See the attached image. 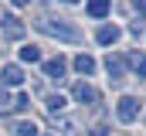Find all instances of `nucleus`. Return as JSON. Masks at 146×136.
Listing matches in <instances>:
<instances>
[{
    "label": "nucleus",
    "instance_id": "obj_1",
    "mask_svg": "<svg viewBox=\"0 0 146 136\" xmlns=\"http://www.w3.org/2000/svg\"><path fill=\"white\" fill-rule=\"evenodd\" d=\"M37 27L44 34H51V37H61V41H78V37H82V34L75 31V27H68L65 21H41Z\"/></svg>",
    "mask_w": 146,
    "mask_h": 136
},
{
    "label": "nucleus",
    "instance_id": "obj_2",
    "mask_svg": "<svg viewBox=\"0 0 146 136\" xmlns=\"http://www.w3.org/2000/svg\"><path fill=\"white\" fill-rule=\"evenodd\" d=\"M115 116H119V123H136V116H139V102L133 99V95H122L119 105H115Z\"/></svg>",
    "mask_w": 146,
    "mask_h": 136
},
{
    "label": "nucleus",
    "instance_id": "obj_3",
    "mask_svg": "<svg viewBox=\"0 0 146 136\" xmlns=\"http://www.w3.org/2000/svg\"><path fill=\"white\" fill-rule=\"evenodd\" d=\"M65 68H68V61H65V58H48V61L41 65V71H44V78L58 82V78L65 75Z\"/></svg>",
    "mask_w": 146,
    "mask_h": 136
},
{
    "label": "nucleus",
    "instance_id": "obj_4",
    "mask_svg": "<svg viewBox=\"0 0 146 136\" xmlns=\"http://www.w3.org/2000/svg\"><path fill=\"white\" fill-rule=\"evenodd\" d=\"M72 99H78V102H99V89H92L88 82H75L72 85Z\"/></svg>",
    "mask_w": 146,
    "mask_h": 136
},
{
    "label": "nucleus",
    "instance_id": "obj_5",
    "mask_svg": "<svg viewBox=\"0 0 146 136\" xmlns=\"http://www.w3.org/2000/svg\"><path fill=\"white\" fill-rule=\"evenodd\" d=\"M3 85H10V89H21L24 85V68L21 65H3Z\"/></svg>",
    "mask_w": 146,
    "mask_h": 136
},
{
    "label": "nucleus",
    "instance_id": "obj_6",
    "mask_svg": "<svg viewBox=\"0 0 146 136\" xmlns=\"http://www.w3.org/2000/svg\"><path fill=\"white\" fill-rule=\"evenodd\" d=\"M119 34H122L119 24H102V27L95 31V41H99V44H115V41H119Z\"/></svg>",
    "mask_w": 146,
    "mask_h": 136
},
{
    "label": "nucleus",
    "instance_id": "obj_7",
    "mask_svg": "<svg viewBox=\"0 0 146 136\" xmlns=\"http://www.w3.org/2000/svg\"><path fill=\"white\" fill-rule=\"evenodd\" d=\"M122 61L133 68L136 75H143V78H146V55H143V51H129V55H126Z\"/></svg>",
    "mask_w": 146,
    "mask_h": 136
},
{
    "label": "nucleus",
    "instance_id": "obj_8",
    "mask_svg": "<svg viewBox=\"0 0 146 136\" xmlns=\"http://www.w3.org/2000/svg\"><path fill=\"white\" fill-rule=\"evenodd\" d=\"M85 10H88L92 17H106V14L112 10V0H88V3H85Z\"/></svg>",
    "mask_w": 146,
    "mask_h": 136
},
{
    "label": "nucleus",
    "instance_id": "obj_9",
    "mask_svg": "<svg viewBox=\"0 0 146 136\" xmlns=\"http://www.w3.org/2000/svg\"><path fill=\"white\" fill-rule=\"evenodd\" d=\"M106 68H109L112 82H119V78H122V68H126V61H122L119 55H109V58H106Z\"/></svg>",
    "mask_w": 146,
    "mask_h": 136
},
{
    "label": "nucleus",
    "instance_id": "obj_10",
    "mask_svg": "<svg viewBox=\"0 0 146 136\" xmlns=\"http://www.w3.org/2000/svg\"><path fill=\"white\" fill-rule=\"evenodd\" d=\"M75 71L92 75V71H95V58H92V55H78V58H75Z\"/></svg>",
    "mask_w": 146,
    "mask_h": 136
},
{
    "label": "nucleus",
    "instance_id": "obj_11",
    "mask_svg": "<svg viewBox=\"0 0 146 136\" xmlns=\"http://www.w3.org/2000/svg\"><path fill=\"white\" fill-rule=\"evenodd\" d=\"M21 61H41V48L37 44H24L21 48Z\"/></svg>",
    "mask_w": 146,
    "mask_h": 136
},
{
    "label": "nucleus",
    "instance_id": "obj_12",
    "mask_svg": "<svg viewBox=\"0 0 146 136\" xmlns=\"http://www.w3.org/2000/svg\"><path fill=\"white\" fill-rule=\"evenodd\" d=\"M44 109H48V112H61V109H65V95H48V99H44Z\"/></svg>",
    "mask_w": 146,
    "mask_h": 136
},
{
    "label": "nucleus",
    "instance_id": "obj_13",
    "mask_svg": "<svg viewBox=\"0 0 146 136\" xmlns=\"http://www.w3.org/2000/svg\"><path fill=\"white\" fill-rule=\"evenodd\" d=\"M14 133H17V136H37V126L31 123V119H24V123H17Z\"/></svg>",
    "mask_w": 146,
    "mask_h": 136
},
{
    "label": "nucleus",
    "instance_id": "obj_14",
    "mask_svg": "<svg viewBox=\"0 0 146 136\" xmlns=\"http://www.w3.org/2000/svg\"><path fill=\"white\" fill-rule=\"evenodd\" d=\"M10 105H17V109H27V92H17V95L10 99Z\"/></svg>",
    "mask_w": 146,
    "mask_h": 136
},
{
    "label": "nucleus",
    "instance_id": "obj_15",
    "mask_svg": "<svg viewBox=\"0 0 146 136\" xmlns=\"http://www.w3.org/2000/svg\"><path fill=\"white\" fill-rule=\"evenodd\" d=\"M10 109V95H7V89L0 85V112H7Z\"/></svg>",
    "mask_w": 146,
    "mask_h": 136
},
{
    "label": "nucleus",
    "instance_id": "obj_16",
    "mask_svg": "<svg viewBox=\"0 0 146 136\" xmlns=\"http://www.w3.org/2000/svg\"><path fill=\"white\" fill-rule=\"evenodd\" d=\"M133 7H136L139 14H146V0H133Z\"/></svg>",
    "mask_w": 146,
    "mask_h": 136
},
{
    "label": "nucleus",
    "instance_id": "obj_17",
    "mask_svg": "<svg viewBox=\"0 0 146 136\" xmlns=\"http://www.w3.org/2000/svg\"><path fill=\"white\" fill-rule=\"evenodd\" d=\"M10 3H14V7H24V3H31V0H10Z\"/></svg>",
    "mask_w": 146,
    "mask_h": 136
},
{
    "label": "nucleus",
    "instance_id": "obj_18",
    "mask_svg": "<svg viewBox=\"0 0 146 136\" xmlns=\"http://www.w3.org/2000/svg\"><path fill=\"white\" fill-rule=\"evenodd\" d=\"M92 136H106V126H99V129H95V133H92Z\"/></svg>",
    "mask_w": 146,
    "mask_h": 136
},
{
    "label": "nucleus",
    "instance_id": "obj_19",
    "mask_svg": "<svg viewBox=\"0 0 146 136\" xmlns=\"http://www.w3.org/2000/svg\"><path fill=\"white\" fill-rule=\"evenodd\" d=\"M65 3H78V0H65Z\"/></svg>",
    "mask_w": 146,
    "mask_h": 136
},
{
    "label": "nucleus",
    "instance_id": "obj_20",
    "mask_svg": "<svg viewBox=\"0 0 146 136\" xmlns=\"http://www.w3.org/2000/svg\"><path fill=\"white\" fill-rule=\"evenodd\" d=\"M0 24H3V17H0Z\"/></svg>",
    "mask_w": 146,
    "mask_h": 136
}]
</instances>
